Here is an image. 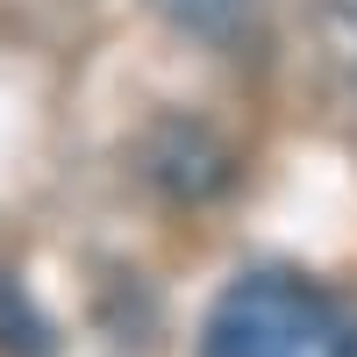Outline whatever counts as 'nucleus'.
Segmentation results:
<instances>
[{"label":"nucleus","instance_id":"nucleus-1","mask_svg":"<svg viewBox=\"0 0 357 357\" xmlns=\"http://www.w3.org/2000/svg\"><path fill=\"white\" fill-rule=\"evenodd\" d=\"M200 357H357V321L293 272H250L207 307Z\"/></svg>","mask_w":357,"mask_h":357},{"label":"nucleus","instance_id":"nucleus-2","mask_svg":"<svg viewBox=\"0 0 357 357\" xmlns=\"http://www.w3.org/2000/svg\"><path fill=\"white\" fill-rule=\"evenodd\" d=\"M158 8L178 22V29H200V36H222V29L250 8V0H158Z\"/></svg>","mask_w":357,"mask_h":357}]
</instances>
